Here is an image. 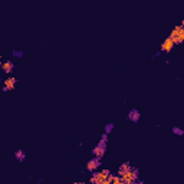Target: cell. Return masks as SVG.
Listing matches in <instances>:
<instances>
[{"instance_id":"6da1fadb","label":"cell","mask_w":184,"mask_h":184,"mask_svg":"<svg viewBox=\"0 0 184 184\" xmlns=\"http://www.w3.org/2000/svg\"><path fill=\"white\" fill-rule=\"evenodd\" d=\"M111 178H112V173L109 168H104L101 171H94L92 177L89 178L91 184H111Z\"/></svg>"},{"instance_id":"7a4b0ae2","label":"cell","mask_w":184,"mask_h":184,"mask_svg":"<svg viewBox=\"0 0 184 184\" xmlns=\"http://www.w3.org/2000/svg\"><path fill=\"white\" fill-rule=\"evenodd\" d=\"M168 38L174 42V45H181L184 42V22H181L180 25H177L171 30V33H170Z\"/></svg>"},{"instance_id":"3957f363","label":"cell","mask_w":184,"mask_h":184,"mask_svg":"<svg viewBox=\"0 0 184 184\" xmlns=\"http://www.w3.org/2000/svg\"><path fill=\"white\" fill-rule=\"evenodd\" d=\"M101 164H102V157H96V155H94L88 163H86V167L85 168H86V171L88 173H94L101 167Z\"/></svg>"},{"instance_id":"277c9868","label":"cell","mask_w":184,"mask_h":184,"mask_svg":"<svg viewBox=\"0 0 184 184\" xmlns=\"http://www.w3.org/2000/svg\"><path fill=\"white\" fill-rule=\"evenodd\" d=\"M127 119L131 121L132 124H137V122L141 119V111L138 108H130L128 112H127Z\"/></svg>"},{"instance_id":"5b68a950","label":"cell","mask_w":184,"mask_h":184,"mask_svg":"<svg viewBox=\"0 0 184 184\" xmlns=\"http://www.w3.org/2000/svg\"><path fill=\"white\" fill-rule=\"evenodd\" d=\"M105 153H107V142L99 141L92 148V155H96V157H104Z\"/></svg>"},{"instance_id":"8992f818","label":"cell","mask_w":184,"mask_h":184,"mask_svg":"<svg viewBox=\"0 0 184 184\" xmlns=\"http://www.w3.org/2000/svg\"><path fill=\"white\" fill-rule=\"evenodd\" d=\"M174 42H173L170 38H165L164 39V42L161 43V49H160V52L161 53H170L173 49H174Z\"/></svg>"},{"instance_id":"52a82bcc","label":"cell","mask_w":184,"mask_h":184,"mask_svg":"<svg viewBox=\"0 0 184 184\" xmlns=\"http://www.w3.org/2000/svg\"><path fill=\"white\" fill-rule=\"evenodd\" d=\"M0 69H2L4 73H7V75H12L13 71H15V63H13L12 61H4V62L2 63Z\"/></svg>"},{"instance_id":"ba28073f","label":"cell","mask_w":184,"mask_h":184,"mask_svg":"<svg viewBox=\"0 0 184 184\" xmlns=\"http://www.w3.org/2000/svg\"><path fill=\"white\" fill-rule=\"evenodd\" d=\"M16 84H17V79L15 76H9V78L3 79V85L9 89V91H13V89L16 88Z\"/></svg>"},{"instance_id":"9c48e42d","label":"cell","mask_w":184,"mask_h":184,"mask_svg":"<svg viewBox=\"0 0 184 184\" xmlns=\"http://www.w3.org/2000/svg\"><path fill=\"white\" fill-rule=\"evenodd\" d=\"M131 168H132V165H131L130 163H128V161H127V163H122L121 165H119V167H118V171H117V174L119 177H122V176H125L127 173L130 171Z\"/></svg>"},{"instance_id":"30bf717a","label":"cell","mask_w":184,"mask_h":184,"mask_svg":"<svg viewBox=\"0 0 184 184\" xmlns=\"http://www.w3.org/2000/svg\"><path fill=\"white\" fill-rule=\"evenodd\" d=\"M15 158L19 161V163H25L26 161V151L19 148V150L15 151Z\"/></svg>"},{"instance_id":"8fae6325","label":"cell","mask_w":184,"mask_h":184,"mask_svg":"<svg viewBox=\"0 0 184 184\" xmlns=\"http://www.w3.org/2000/svg\"><path fill=\"white\" fill-rule=\"evenodd\" d=\"M171 132L174 135H177V137H183L184 135V130L180 128V127H171Z\"/></svg>"},{"instance_id":"7c38bea8","label":"cell","mask_w":184,"mask_h":184,"mask_svg":"<svg viewBox=\"0 0 184 184\" xmlns=\"http://www.w3.org/2000/svg\"><path fill=\"white\" fill-rule=\"evenodd\" d=\"M114 128H115V125H114V124H112V122H108V124H107V125H105L104 127V132H105V134H111V132H112V131H114Z\"/></svg>"},{"instance_id":"4fadbf2b","label":"cell","mask_w":184,"mask_h":184,"mask_svg":"<svg viewBox=\"0 0 184 184\" xmlns=\"http://www.w3.org/2000/svg\"><path fill=\"white\" fill-rule=\"evenodd\" d=\"M12 58H23V50L13 49L12 50Z\"/></svg>"},{"instance_id":"5bb4252c","label":"cell","mask_w":184,"mask_h":184,"mask_svg":"<svg viewBox=\"0 0 184 184\" xmlns=\"http://www.w3.org/2000/svg\"><path fill=\"white\" fill-rule=\"evenodd\" d=\"M108 134H105V132H102V135H101V140L99 141H102V142H107V144H108Z\"/></svg>"},{"instance_id":"9a60e30c","label":"cell","mask_w":184,"mask_h":184,"mask_svg":"<svg viewBox=\"0 0 184 184\" xmlns=\"http://www.w3.org/2000/svg\"><path fill=\"white\" fill-rule=\"evenodd\" d=\"M160 55H161V52H160V50H158V52H155L154 55H151V56H150V59H151V61H155V59L158 58Z\"/></svg>"},{"instance_id":"2e32d148","label":"cell","mask_w":184,"mask_h":184,"mask_svg":"<svg viewBox=\"0 0 184 184\" xmlns=\"http://www.w3.org/2000/svg\"><path fill=\"white\" fill-rule=\"evenodd\" d=\"M42 181H43V178H42V177H39V178H36V181H35V183H36V184H40Z\"/></svg>"},{"instance_id":"e0dca14e","label":"cell","mask_w":184,"mask_h":184,"mask_svg":"<svg viewBox=\"0 0 184 184\" xmlns=\"http://www.w3.org/2000/svg\"><path fill=\"white\" fill-rule=\"evenodd\" d=\"M33 174H29V176H27V180H33Z\"/></svg>"},{"instance_id":"ac0fdd59","label":"cell","mask_w":184,"mask_h":184,"mask_svg":"<svg viewBox=\"0 0 184 184\" xmlns=\"http://www.w3.org/2000/svg\"><path fill=\"white\" fill-rule=\"evenodd\" d=\"M2 91H3V92H9V89H7V88H6V86H4V85H3V88H2Z\"/></svg>"},{"instance_id":"d6986e66","label":"cell","mask_w":184,"mask_h":184,"mask_svg":"<svg viewBox=\"0 0 184 184\" xmlns=\"http://www.w3.org/2000/svg\"><path fill=\"white\" fill-rule=\"evenodd\" d=\"M2 63H3V61H2V53H0V66H2Z\"/></svg>"},{"instance_id":"ffe728a7","label":"cell","mask_w":184,"mask_h":184,"mask_svg":"<svg viewBox=\"0 0 184 184\" xmlns=\"http://www.w3.org/2000/svg\"><path fill=\"white\" fill-rule=\"evenodd\" d=\"M0 184H2V180H0Z\"/></svg>"}]
</instances>
